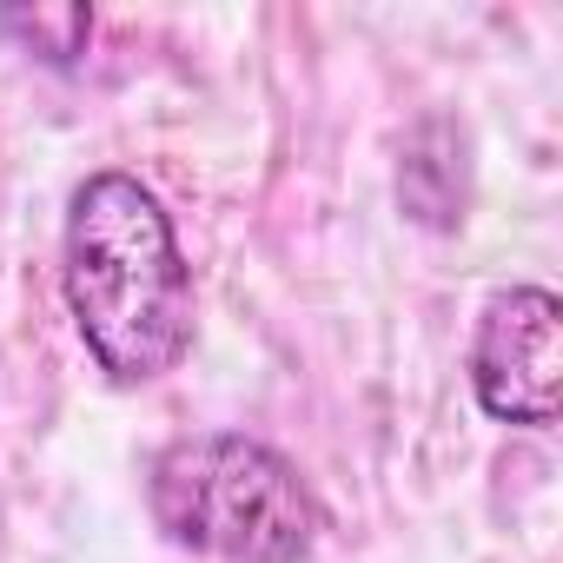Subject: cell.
Returning a JSON list of instances; mask_svg holds the SVG:
<instances>
[{
  "label": "cell",
  "instance_id": "1",
  "mask_svg": "<svg viewBox=\"0 0 563 563\" xmlns=\"http://www.w3.org/2000/svg\"><path fill=\"white\" fill-rule=\"evenodd\" d=\"M60 299L107 385H153L192 352V265L133 173H87L60 219Z\"/></svg>",
  "mask_w": 563,
  "mask_h": 563
},
{
  "label": "cell",
  "instance_id": "2",
  "mask_svg": "<svg viewBox=\"0 0 563 563\" xmlns=\"http://www.w3.org/2000/svg\"><path fill=\"white\" fill-rule=\"evenodd\" d=\"M146 510L166 543L212 563H312L325 504L306 471L245 431H186L146 464Z\"/></svg>",
  "mask_w": 563,
  "mask_h": 563
},
{
  "label": "cell",
  "instance_id": "3",
  "mask_svg": "<svg viewBox=\"0 0 563 563\" xmlns=\"http://www.w3.org/2000/svg\"><path fill=\"white\" fill-rule=\"evenodd\" d=\"M471 391L484 418L550 431L563 405V299L550 286H497L471 332Z\"/></svg>",
  "mask_w": 563,
  "mask_h": 563
}]
</instances>
